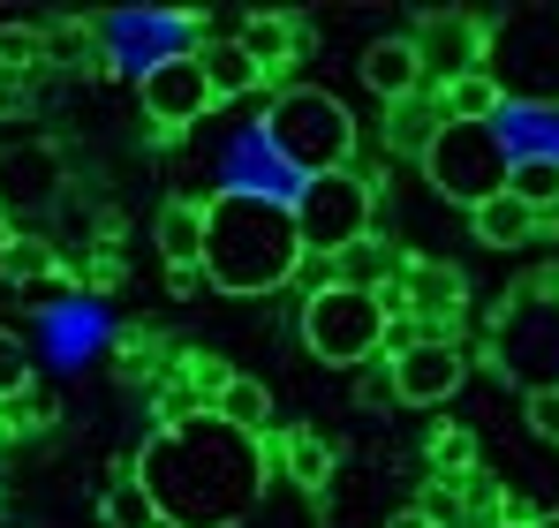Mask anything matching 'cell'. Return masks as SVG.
I'll return each mask as SVG.
<instances>
[{
	"mask_svg": "<svg viewBox=\"0 0 559 528\" xmlns=\"http://www.w3.org/2000/svg\"><path fill=\"white\" fill-rule=\"evenodd\" d=\"M136 476L167 528H235L265 491V453L219 416H175L136 453Z\"/></svg>",
	"mask_w": 559,
	"mask_h": 528,
	"instance_id": "obj_1",
	"label": "cell"
},
{
	"mask_svg": "<svg viewBox=\"0 0 559 528\" xmlns=\"http://www.w3.org/2000/svg\"><path fill=\"white\" fill-rule=\"evenodd\" d=\"M302 272L295 204L273 189H219L204 204V279L219 295H280Z\"/></svg>",
	"mask_w": 559,
	"mask_h": 528,
	"instance_id": "obj_2",
	"label": "cell"
},
{
	"mask_svg": "<svg viewBox=\"0 0 559 528\" xmlns=\"http://www.w3.org/2000/svg\"><path fill=\"white\" fill-rule=\"evenodd\" d=\"M484 76L507 106H559V8H514L484 31Z\"/></svg>",
	"mask_w": 559,
	"mask_h": 528,
	"instance_id": "obj_3",
	"label": "cell"
},
{
	"mask_svg": "<svg viewBox=\"0 0 559 528\" xmlns=\"http://www.w3.org/2000/svg\"><path fill=\"white\" fill-rule=\"evenodd\" d=\"M265 144H273L280 159L295 167V175H341V167H356V113L333 98V91H280L273 113H265Z\"/></svg>",
	"mask_w": 559,
	"mask_h": 528,
	"instance_id": "obj_4",
	"label": "cell"
},
{
	"mask_svg": "<svg viewBox=\"0 0 559 528\" xmlns=\"http://www.w3.org/2000/svg\"><path fill=\"white\" fill-rule=\"evenodd\" d=\"M385 333H393V302L385 295H364V287H325L302 302V348L318 355L325 370H364L385 355Z\"/></svg>",
	"mask_w": 559,
	"mask_h": 528,
	"instance_id": "obj_5",
	"label": "cell"
},
{
	"mask_svg": "<svg viewBox=\"0 0 559 528\" xmlns=\"http://www.w3.org/2000/svg\"><path fill=\"white\" fill-rule=\"evenodd\" d=\"M424 181L447 196V204H491L507 181H514V152H507V136H499V121H447L439 129V144L424 152Z\"/></svg>",
	"mask_w": 559,
	"mask_h": 528,
	"instance_id": "obj_6",
	"label": "cell"
},
{
	"mask_svg": "<svg viewBox=\"0 0 559 528\" xmlns=\"http://www.w3.org/2000/svg\"><path fill=\"white\" fill-rule=\"evenodd\" d=\"M371 212H378V181L341 167V175H310L295 181V235H302V257H341L371 235Z\"/></svg>",
	"mask_w": 559,
	"mask_h": 528,
	"instance_id": "obj_7",
	"label": "cell"
},
{
	"mask_svg": "<svg viewBox=\"0 0 559 528\" xmlns=\"http://www.w3.org/2000/svg\"><path fill=\"white\" fill-rule=\"evenodd\" d=\"M136 98H144V113H152L159 136H182V129H197V121L219 106L212 84H204V69H197V46H189V53H167V61H152V69L136 76Z\"/></svg>",
	"mask_w": 559,
	"mask_h": 528,
	"instance_id": "obj_8",
	"label": "cell"
},
{
	"mask_svg": "<svg viewBox=\"0 0 559 528\" xmlns=\"http://www.w3.org/2000/svg\"><path fill=\"white\" fill-rule=\"evenodd\" d=\"M385 362H393L401 408H439V400L462 393V377H468V355L454 340H408V348H393Z\"/></svg>",
	"mask_w": 559,
	"mask_h": 528,
	"instance_id": "obj_9",
	"label": "cell"
},
{
	"mask_svg": "<svg viewBox=\"0 0 559 528\" xmlns=\"http://www.w3.org/2000/svg\"><path fill=\"white\" fill-rule=\"evenodd\" d=\"M462 295H468L462 272H454V264H439V257H408V264H401V279L385 287V302H393V310L408 302V317H416V333H424V340H431V325H424V317H439V325H447V317L462 310Z\"/></svg>",
	"mask_w": 559,
	"mask_h": 528,
	"instance_id": "obj_10",
	"label": "cell"
},
{
	"mask_svg": "<svg viewBox=\"0 0 559 528\" xmlns=\"http://www.w3.org/2000/svg\"><path fill=\"white\" fill-rule=\"evenodd\" d=\"M416 53H424V84H462L468 69H484V23L468 15H431L416 31Z\"/></svg>",
	"mask_w": 559,
	"mask_h": 528,
	"instance_id": "obj_11",
	"label": "cell"
},
{
	"mask_svg": "<svg viewBox=\"0 0 559 528\" xmlns=\"http://www.w3.org/2000/svg\"><path fill=\"white\" fill-rule=\"evenodd\" d=\"M364 84H371V98H385V106L424 98V53H416V38H371V46H364Z\"/></svg>",
	"mask_w": 559,
	"mask_h": 528,
	"instance_id": "obj_12",
	"label": "cell"
},
{
	"mask_svg": "<svg viewBox=\"0 0 559 528\" xmlns=\"http://www.w3.org/2000/svg\"><path fill=\"white\" fill-rule=\"evenodd\" d=\"M197 69H204V84H212L219 106L227 98H250V91L265 84V69L242 53V38H197Z\"/></svg>",
	"mask_w": 559,
	"mask_h": 528,
	"instance_id": "obj_13",
	"label": "cell"
},
{
	"mask_svg": "<svg viewBox=\"0 0 559 528\" xmlns=\"http://www.w3.org/2000/svg\"><path fill=\"white\" fill-rule=\"evenodd\" d=\"M280 468H287V483L302 491V499H318L325 483H333V468H341V453L325 431H310V423H295L287 439H280Z\"/></svg>",
	"mask_w": 559,
	"mask_h": 528,
	"instance_id": "obj_14",
	"label": "cell"
},
{
	"mask_svg": "<svg viewBox=\"0 0 559 528\" xmlns=\"http://www.w3.org/2000/svg\"><path fill=\"white\" fill-rule=\"evenodd\" d=\"M98 514H106V528H167L159 506H152V491H144V476H136V460H114V468H106Z\"/></svg>",
	"mask_w": 559,
	"mask_h": 528,
	"instance_id": "obj_15",
	"label": "cell"
},
{
	"mask_svg": "<svg viewBox=\"0 0 559 528\" xmlns=\"http://www.w3.org/2000/svg\"><path fill=\"white\" fill-rule=\"evenodd\" d=\"M468 227H476V242H491V250H522V242H537V227H545V219H537L514 189H499L491 204H476V212H468Z\"/></svg>",
	"mask_w": 559,
	"mask_h": 528,
	"instance_id": "obj_16",
	"label": "cell"
},
{
	"mask_svg": "<svg viewBox=\"0 0 559 528\" xmlns=\"http://www.w3.org/2000/svg\"><path fill=\"white\" fill-rule=\"evenodd\" d=\"M235 38H242V53H250V61L265 69V76H280V69H287V61L302 53V31H295L287 15H273V8L242 15V31H235Z\"/></svg>",
	"mask_w": 559,
	"mask_h": 528,
	"instance_id": "obj_17",
	"label": "cell"
},
{
	"mask_svg": "<svg viewBox=\"0 0 559 528\" xmlns=\"http://www.w3.org/2000/svg\"><path fill=\"white\" fill-rule=\"evenodd\" d=\"M439 129H447V106H439V98H401V106L385 113L393 152H401V159H416V167H424V152L439 144Z\"/></svg>",
	"mask_w": 559,
	"mask_h": 528,
	"instance_id": "obj_18",
	"label": "cell"
},
{
	"mask_svg": "<svg viewBox=\"0 0 559 528\" xmlns=\"http://www.w3.org/2000/svg\"><path fill=\"white\" fill-rule=\"evenodd\" d=\"M212 416H219L227 431H242V439H265V431H273V393H265V377H227L219 400H212Z\"/></svg>",
	"mask_w": 559,
	"mask_h": 528,
	"instance_id": "obj_19",
	"label": "cell"
},
{
	"mask_svg": "<svg viewBox=\"0 0 559 528\" xmlns=\"http://www.w3.org/2000/svg\"><path fill=\"white\" fill-rule=\"evenodd\" d=\"M159 257H167V272H182V264H204V204L175 196V204L159 212Z\"/></svg>",
	"mask_w": 559,
	"mask_h": 528,
	"instance_id": "obj_20",
	"label": "cell"
},
{
	"mask_svg": "<svg viewBox=\"0 0 559 528\" xmlns=\"http://www.w3.org/2000/svg\"><path fill=\"white\" fill-rule=\"evenodd\" d=\"M439 106H447V121H499V113H507V98H499V84H491L484 69H468L462 84H447Z\"/></svg>",
	"mask_w": 559,
	"mask_h": 528,
	"instance_id": "obj_21",
	"label": "cell"
},
{
	"mask_svg": "<svg viewBox=\"0 0 559 528\" xmlns=\"http://www.w3.org/2000/svg\"><path fill=\"white\" fill-rule=\"evenodd\" d=\"M53 272H61V264H53V250H46L38 235H8V242H0V279H8V287H46Z\"/></svg>",
	"mask_w": 559,
	"mask_h": 528,
	"instance_id": "obj_22",
	"label": "cell"
},
{
	"mask_svg": "<svg viewBox=\"0 0 559 528\" xmlns=\"http://www.w3.org/2000/svg\"><path fill=\"white\" fill-rule=\"evenodd\" d=\"M507 189H514L537 219H552V212H559V159H537V152L514 159V181H507Z\"/></svg>",
	"mask_w": 559,
	"mask_h": 528,
	"instance_id": "obj_23",
	"label": "cell"
},
{
	"mask_svg": "<svg viewBox=\"0 0 559 528\" xmlns=\"http://www.w3.org/2000/svg\"><path fill=\"white\" fill-rule=\"evenodd\" d=\"M424 460H431L439 483H468V476H476V439H468L462 423H447V431H431V453H424Z\"/></svg>",
	"mask_w": 559,
	"mask_h": 528,
	"instance_id": "obj_24",
	"label": "cell"
},
{
	"mask_svg": "<svg viewBox=\"0 0 559 528\" xmlns=\"http://www.w3.org/2000/svg\"><path fill=\"white\" fill-rule=\"evenodd\" d=\"M522 423H530V439L559 445V385H537V393H522Z\"/></svg>",
	"mask_w": 559,
	"mask_h": 528,
	"instance_id": "obj_25",
	"label": "cell"
},
{
	"mask_svg": "<svg viewBox=\"0 0 559 528\" xmlns=\"http://www.w3.org/2000/svg\"><path fill=\"white\" fill-rule=\"evenodd\" d=\"M31 393V355H23V340L0 325V400H23Z\"/></svg>",
	"mask_w": 559,
	"mask_h": 528,
	"instance_id": "obj_26",
	"label": "cell"
},
{
	"mask_svg": "<svg viewBox=\"0 0 559 528\" xmlns=\"http://www.w3.org/2000/svg\"><path fill=\"white\" fill-rule=\"evenodd\" d=\"M356 400H364V408H401V385H393V362H385V355L356 370Z\"/></svg>",
	"mask_w": 559,
	"mask_h": 528,
	"instance_id": "obj_27",
	"label": "cell"
},
{
	"mask_svg": "<svg viewBox=\"0 0 559 528\" xmlns=\"http://www.w3.org/2000/svg\"><path fill=\"white\" fill-rule=\"evenodd\" d=\"M38 46H46V31L8 23V31H0V69H31V61H38Z\"/></svg>",
	"mask_w": 559,
	"mask_h": 528,
	"instance_id": "obj_28",
	"label": "cell"
},
{
	"mask_svg": "<svg viewBox=\"0 0 559 528\" xmlns=\"http://www.w3.org/2000/svg\"><path fill=\"white\" fill-rule=\"evenodd\" d=\"M167 279H175V295H197V287H204V264H182V272H167Z\"/></svg>",
	"mask_w": 559,
	"mask_h": 528,
	"instance_id": "obj_29",
	"label": "cell"
},
{
	"mask_svg": "<svg viewBox=\"0 0 559 528\" xmlns=\"http://www.w3.org/2000/svg\"><path fill=\"white\" fill-rule=\"evenodd\" d=\"M530 528H559V506H552V514H537V521H530Z\"/></svg>",
	"mask_w": 559,
	"mask_h": 528,
	"instance_id": "obj_30",
	"label": "cell"
},
{
	"mask_svg": "<svg viewBox=\"0 0 559 528\" xmlns=\"http://www.w3.org/2000/svg\"><path fill=\"white\" fill-rule=\"evenodd\" d=\"M499 528H530V521H499Z\"/></svg>",
	"mask_w": 559,
	"mask_h": 528,
	"instance_id": "obj_31",
	"label": "cell"
}]
</instances>
